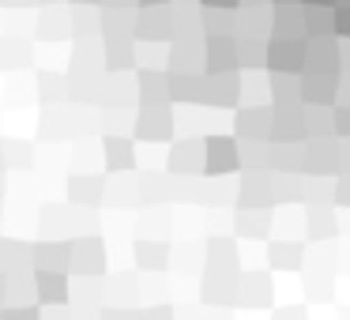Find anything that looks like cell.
I'll list each match as a JSON object with an SVG mask.
<instances>
[{
	"label": "cell",
	"mask_w": 350,
	"mask_h": 320,
	"mask_svg": "<svg viewBox=\"0 0 350 320\" xmlns=\"http://www.w3.org/2000/svg\"><path fill=\"white\" fill-rule=\"evenodd\" d=\"M38 286H42V297H46V302H61V297H64V279H61V275H46V271H42L38 275Z\"/></svg>",
	"instance_id": "1"
}]
</instances>
